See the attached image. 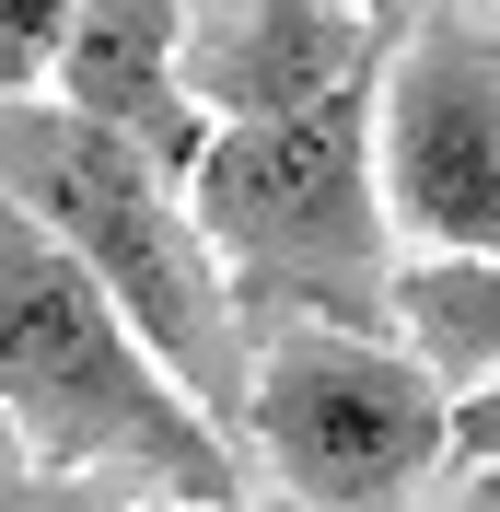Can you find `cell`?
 I'll use <instances>...</instances> for the list:
<instances>
[{"instance_id":"1","label":"cell","mask_w":500,"mask_h":512,"mask_svg":"<svg viewBox=\"0 0 500 512\" xmlns=\"http://www.w3.org/2000/svg\"><path fill=\"white\" fill-rule=\"evenodd\" d=\"M0 187L94 268V291L128 315V338L163 361V384H175L210 431L245 443L256 338H245L233 280H221L210 233H198V210H187V175H163V163L140 152V140H117V128L70 117L59 94H24V105H0Z\"/></svg>"},{"instance_id":"2","label":"cell","mask_w":500,"mask_h":512,"mask_svg":"<svg viewBox=\"0 0 500 512\" xmlns=\"http://www.w3.org/2000/svg\"><path fill=\"white\" fill-rule=\"evenodd\" d=\"M373 94L384 70L291 105V117L210 128L187 210L233 280L245 338H280V326L396 338V222H384V175H373Z\"/></svg>"},{"instance_id":"3","label":"cell","mask_w":500,"mask_h":512,"mask_svg":"<svg viewBox=\"0 0 500 512\" xmlns=\"http://www.w3.org/2000/svg\"><path fill=\"white\" fill-rule=\"evenodd\" d=\"M0 419L35 466L128 478L152 501H245V443L163 384L94 268L0 187Z\"/></svg>"},{"instance_id":"4","label":"cell","mask_w":500,"mask_h":512,"mask_svg":"<svg viewBox=\"0 0 500 512\" xmlns=\"http://www.w3.org/2000/svg\"><path fill=\"white\" fill-rule=\"evenodd\" d=\"M245 443L268 454L291 512H407V489L454 466V384L407 338L280 326L256 338Z\"/></svg>"},{"instance_id":"5","label":"cell","mask_w":500,"mask_h":512,"mask_svg":"<svg viewBox=\"0 0 500 512\" xmlns=\"http://www.w3.org/2000/svg\"><path fill=\"white\" fill-rule=\"evenodd\" d=\"M373 175L384 222L431 256H500V35L419 12L373 94Z\"/></svg>"},{"instance_id":"6","label":"cell","mask_w":500,"mask_h":512,"mask_svg":"<svg viewBox=\"0 0 500 512\" xmlns=\"http://www.w3.org/2000/svg\"><path fill=\"white\" fill-rule=\"evenodd\" d=\"M384 59H396V12H361V0H187L175 82L210 128H256Z\"/></svg>"},{"instance_id":"7","label":"cell","mask_w":500,"mask_h":512,"mask_svg":"<svg viewBox=\"0 0 500 512\" xmlns=\"http://www.w3.org/2000/svg\"><path fill=\"white\" fill-rule=\"evenodd\" d=\"M175 47H187V0H70V47H59V82L47 94L70 117L140 140L163 175H198L210 117L175 82Z\"/></svg>"},{"instance_id":"8","label":"cell","mask_w":500,"mask_h":512,"mask_svg":"<svg viewBox=\"0 0 500 512\" xmlns=\"http://www.w3.org/2000/svg\"><path fill=\"white\" fill-rule=\"evenodd\" d=\"M396 338L431 361L454 396H466V384H500V256L396 268Z\"/></svg>"},{"instance_id":"9","label":"cell","mask_w":500,"mask_h":512,"mask_svg":"<svg viewBox=\"0 0 500 512\" xmlns=\"http://www.w3.org/2000/svg\"><path fill=\"white\" fill-rule=\"evenodd\" d=\"M59 47H70V0H0V105L47 94Z\"/></svg>"},{"instance_id":"10","label":"cell","mask_w":500,"mask_h":512,"mask_svg":"<svg viewBox=\"0 0 500 512\" xmlns=\"http://www.w3.org/2000/svg\"><path fill=\"white\" fill-rule=\"evenodd\" d=\"M0 512H128V478H70V466H35L12 443L0 454Z\"/></svg>"},{"instance_id":"11","label":"cell","mask_w":500,"mask_h":512,"mask_svg":"<svg viewBox=\"0 0 500 512\" xmlns=\"http://www.w3.org/2000/svg\"><path fill=\"white\" fill-rule=\"evenodd\" d=\"M454 466H489L500 478V384H466L454 396Z\"/></svg>"},{"instance_id":"12","label":"cell","mask_w":500,"mask_h":512,"mask_svg":"<svg viewBox=\"0 0 500 512\" xmlns=\"http://www.w3.org/2000/svg\"><path fill=\"white\" fill-rule=\"evenodd\" d=\"M128 512H268V501H152V489H140Z\"/></svg>"},{"instance_id":"13","label":"cell","mask_w":500,"mask_h":512,"mask_svg":"<svg viewBox=\"0 0 500 512\" xmlns=\"http://www.w3.org/2000/svg\"><path fill=\"white\" fill-rule=\"evenodd\" d=\"M12 443H24V431H12V419H0V454H12Z\"/></svg>"},{"instance_id":"14","label":"cell","mask_w":500,"mask_h":512,"mask_svg":"<svg viewBox=\"0 0 500 512\" xmlns=\"http://www.w3.org/2000/svg\"><path fill=\"white\" fill-rule=\"evenodd\" d=\"M477 512H500V489H489V501H477Z\"/></svg>"}]
</instances>
